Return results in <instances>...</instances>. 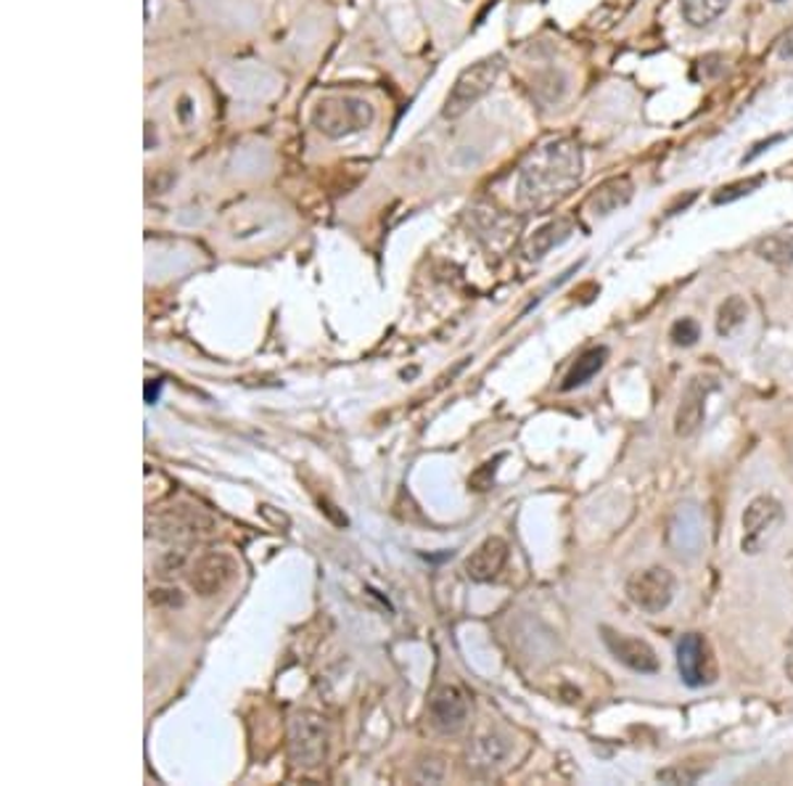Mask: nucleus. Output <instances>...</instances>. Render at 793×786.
Masks as SVG:
<instances>
[{"label": "nucleus", "mask_w": 793, "mask_h": 786, "mask_svg": "<svg viewBox=\"0 0 793 786\" xmlns=\"http://www.w3.org/2000/svg\"><path fill=\"white\" fill-rule=\"evenodd\" d=\"M783 522V507L770 496H759L748 503L743 511V538L741 548L743 553H759L765 543L772 538L778 524Z\"/></svg>", "instance_id": "39448f33"}, {"label": "nucleus", "mask_w": 793, "mask_h": 786, "mask_svg": "<svg viewBox=\"0 0 793 786\" xmlns=\"http://www.w3.org/2000/svg\"><path fill=\"white\" fill-rule=\"evenodd\" d=\"M728 9L730 0H680V14L696 29L714 24Z\"/></svg>", "instance_id": "2eb2a0df"}, {"label": "nucleus", "mask_w": 793, "mask_h": 786, "mask_svg": "<svg viewBox=\"0 0 793 786\" xmlns=\"http://www.w3.org/2000/svg\"><path fill=\"white\" fill-rule=\"evenodd\" d=\"M761 183H765V178H761V175H757V178H748V180H735V183L722 186V189L717 191L714 196H711V202H714V204H730V202H738V199L748 196V193L757 191Z\"/></svg>", "instance_id": "6ab92c4d"}, {"label": "nucleus", "mask_w": 793, "mask_h": 786, "mask_svg": "<svg viewBox=\"0 0 793 786\" xmlns=\"http://www.w3.org/2000/svg\"><path fill=\"white\" fill-rule=\"evenodd\" d=\"M772 3H778V5H780V3H785V0H772Z\"/></svg>", "instance_id": "bb28decb"}, {"label": "nucleus", "mask_w": 793, "mask_h": 786, "mask_svg": "<svg viewBox=\"0 0 793 786\" xmlns=\"http://www.w3.org/2000/svg\"><path fill=\"white\" fill-rule=\"evenodd\" d=\"M717 390V382L709 377H693L680 397L677 414H674V434L693 437L701 429L707 416V397Z\"/></svg>", "instance_id": "6e6552de"}, {"label": "nucleus", "mask_w": 793, "mask_h": 786, "mask_svg": "<svg viewBox=\"0 0 793 786\" xmlns=\"http://www.w3.org/2000/svg\"><path fill=\"white\" fill-rule=\"evenodd\" d=\"M236 561L228 557V553H207L193 564L191 570V588L196 591L199 596H215L220 594L225 585L230 583L236 575Z\"/></svg>", "instance_id": "9d476101"}, {"label": "nucleus", "mask_w": 793, "mask_h": 786, "mask_svg": "<svg viewBox=\"0 0 793 786\" xmlns=\"http://www.w3.org/2000/svg\"><path fill=\"white\" fill-rule=\"evenodd\" d=\"M582 178V152L574 141H553L524 162L518 172V202L527 210H545L564 199Z\"/></svg>", "instance_id": "f257e3e1"}, {"label": "nucleus", "mask_w": 793, "mask_h": 786, "mask_svg": "<svg viewBox=\"0 0 793 786\" xmlns=\"http://www.w3.org/2000/svg\"><path fill=\"white\" fill-rule=\"evenodd\" d=\"M159 390H161V382L146 384V403H156V397H159Z\"/></svg>", "instance_id": "393cba45"}, {"label": "nucleus", "mask_w": 793, "mask_h": 786, "mask_svg": "<svg viewBox=\"0 0 793 786\" xmlns=\"http://www.w3.org/2000/svg\"><path fill=\"white\" fill-rule=\"evenodd\" d=\"M785 672H789V678H791V683H793V657L789 659V665H785Z\"/></svg>", "instance_id": "a878e982"}, {"label": "nucleus", "mask_w": 793, "mask_h": 786, "mask_svg": "<svg viewBox=\"0 0 793 786\" xmlns=\"http://www.w3.org/2000/svg\"><path fill=\"white\" fill-rule=\"evenodd\" d=\"M704 773H707V769H701V765H696V769H688V765H672V769L656 773V778L664 784H696Z\"/></svg>", "instance_id": "aec40b11"}, {"label": "nucleus", "mask_w": 793, "mask_h": 786, "mask_svg": "<svg viewBox=\"0 0 793 786\" xmlns=\"http://www.w3.org/2000/svg\"><path fill=\"white\" fill-rule=\"evenodd\" d=\"M289 750L291 760L299 769H317L328 750L326 720L315 713L293 715L289 728Z\"/></svg>", "instance_id": "20e7f679"}, {"label": "nucleus", "mask_w": 793, "mask_h": 786, "mask_svg": "<svg viewBox=\"0 0 793 786\" xmlns=\"http://www.w3.org/2000/svg\"><path fill=\"white\" fill-rule=\"evenodd\" d=\"M778 141H783V135H772L770 141H765V143H759V146H754V152H752V154H746V159H743V162H754V159L759 157L761 152H765V148H770L772 143H778Z\"/></svg>", "instance_id": "5701e85b"}, {"label": "nucleus", "mask_w": 793, "mask_h": 786, "mask_svg": "<svg viewBox=\"0 0 793 786\" xmlns=\"http://www.w3.org/2000/svg\"><path fill=\"white\" fill-rule=\"evenodd\" d=\"M569 234H572V223H566V221H555V223H551V226H545V228L537 230V234L532 236V241H529L527 254H529V258H532V260L545 258V254L551 252L553 247H558L561 241L569 239Z\"/></svg>", "instance_id": "dca6fc26"}, {"label": "nucleus", "mask_w": 793, "mask_h": 786, "mask_svg": "<svg viewBox=\"0 0 793 786\" xmlns=\"http://www.w3.org/2000/svg\"><path fill=\"white\" fill-rule=\"evenodd\" d=\"M746 318H748L746 299H743V297L724 299L720 313H717V334H720V336L735 334L743 326V323H746Z\"/></svg>", "instance_id": "a211bd4d"}, {"label": "nucleus", "mask_w": 793, "mask_h": 786, "mask_svg": "<svg viewBox=\"0 0 793 786\" xmlns=\"http://www.w3.org/2000/svg\"><path fill=\"white\" fill-rule=\"evenodd\" d=\"M601 633H603V644L609 646V652L614 654L624 667H629L633 672H640V676H653V672H659L661 665L651 644H646V641L640 639H633V635L616 633V630L611 628H601Z\"/></svg>", "instance_id": "1a4fd4ad"}, {"label": "nucleus", "mask_w": 793, "mask_h": 786, "mask_svg": "<svg viewBox=\"0 0 793 786\" xmlns=\"http://www.w3.org/2000/svg\"><path fill=\"white\" fill-rule=\"evenodd\" d=\"M429 713H432L436 728L455 734L468 720V699L458 686H442V689L434 691L432 702H429Z\"/></svg>", "instance_id": "9b49d317"}, {"label": "nucleus", "mask_w": 793, "mask_h": 786, "mask_svg": "<svg viewBox=\"0 0 793 786\" xmlns=\"http://www.w3.org/2000/svg\"><path fill=\"white\" fill-rule=\"evenodd\" d=\"M172 115L178 117L180 124H189L193 117H196V109H193V98L189 96V93H183V96L178 98V106L172 109Z\"/></svg>", "instance_id": "4be33fe9"}, {"label": "nucleus", "mask_w": 793, "mask_h": 786, "mask_svg": "<svg viewBox=\"0 0 793 786\" xmlns=\"http://www.w3.org/2000/svg\"><path fill=\"white\" fill-rule=\"evenodd\" d=\"M780 56H783V59H793V33L785 35L783 46H780Z\"/></svg>", "instance_id": "b1692460"}, {"label": "nucleus", "mask_w": 793, "mask_h": 786, "mask_svg": "<svg viewBox=\"0 0 793 786\" xmlns=\"http://www.w3.org/2000/svg\"><path fill=\"white\" fill-rule=\"evenodd\" d=\"M627 596L638 609L648 611V615H659V611L670 607L674 598V575L664 567L642 570L629 577Z\"/></svg>", "instance_id": "423d86ee"}, {"label": "nucleus", "mask_w": 793, "mask_h": 786, "mask_svg": "<svg viewBox=\"0 0 793 786\" xmlns=\"http://www.w3.org/2000/svg\"><path fill=\"white\" fill-rule=\"evenodd\" d=\"M633 193H635V186L627 175L609 178L605 183H601L596 191H592L590 199H587V210H590L596 217H605V215H611V212L622 210L624 204H629Z\"/></svg>", "instance_id": "ddd939ff"}, {"label": "nucleus", "mask_w": 793, "mask_h": 786, "mask_svg": "<svg viewBox=\"0 0 793 786\" xmlns=\"http://www.w3.org/2000/svg\"><path fill=\"white\" fill-rule=\"evenodd\" d=\"M605 360H609V349H605V347L587 349V353L579 355V360L572 366V371L566 373L561 390L572 392V390H577V386H585L605 366Z\"/></svg>", "instance_id": "4468645a"}, {"label": "nucleus", "mask_w": 793, "mask_h": 786, "mask_svg": "<svg viewBox=\"0 0 793 786\" xmlns=\"http://www.w3.org/2000/svg\"><path fill=\"white\" fill-rule=\"evenodd\" d=\"M677 670L685 686L704 689L717 681V665L711 657L707 639L698 633H685L677 644Z\"/></svg>", "instance_id": "0eeeda50"}, {"label": "nucleus", "mask_w": 793, "mask_h": 786, "mask_svg": "<svg viewBox=\"0 0 793 786\" xmlns=\"http://www.w3.org/2000/svg\"><path fill=\"white\" fill-rule=\"evenodd\" d=\"M757 254L761 260L776 265H791L793 262V234H770L757 241Z\"/></svg>", "instance_id": "f3484780"}, {"label": "nucleus", "mask_w": 793, "mask_h": 786, "mask_svg": "<svg viewBox=\"0 0 793 786\" xmlns=\"http://www.w3.org/2000/svg\"><path fill=\"white\" fill-rule=\"evenodd\" d=\"M503 72V56H490V59L477 61L473 67L460 74L458 83L449 91L447 104H445V117L455 120V117L466 115L473 104H479L486 93L492 91V85L497 83Z\"/></svg>", "instance_id": "f03ea898"}, {"label": "nucleus", "mask_w": 793, "mask_h": 786, "mask_svg": "<svg viewBox=\"0 0 793 786\" xmlns=\"http://www.w3.org/2000/svg\"><path fill=\"white\" fill-rule=\"evenodd\" d=\"M505 561H508V543L492 535L466 559V575L473 583H490L501 575Z\"/></svg>", "instance_id": "f8f14e48"}, {"label": "nucleus", "mask_w": 793, "mask_h": 786, "mask_svg": "<svg viewBox=\"0 0 793 786\" xmlns=\"http://www.w3.org/2000/svg\"><path fill=\"white\" fill-rule=\"evenodd\" d=\"M698 336H701V329H698V323L693 321V318H680V321L670 329V340L677 347L696 345Z\"/></svg>", "instance_id": "412c9836"}, {"label": "nucleus", "mask_w": 793, "mask_h": 786, "mask_svg": "<svg viewBox=\"0 0 793 786\" xmlns=\"http://www.w3.org/2000/svg\"><path fill=\"white\" fill-rule=\"evenodd\" d=\"M312 122L321 133L341 139V135L360 133L362 128H368L373 122V109L355 96H331L315 106Z\"/></svg>", "instance_id": "7ed1b4c3"}]
</instances>
